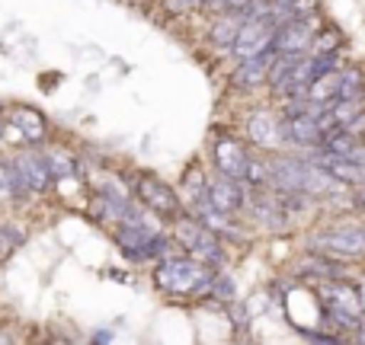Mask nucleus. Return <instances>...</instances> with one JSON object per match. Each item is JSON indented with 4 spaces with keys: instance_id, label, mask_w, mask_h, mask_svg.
Masks as SVG:
<instances>
[{
    "instance_id": "393cba45",
    "label": "nucleus",
    "mask_w": 365,
    "mask_h": 345,
    "mask_svg": "<svg viewBox=\"0 0 365 345\" xmlns=\"http://www.w3.org/2000/svg\"><path fill=\"white\" fill-rule=\"evenodd\" d=\"M0 201H10V160H0Z\"/></svg>"
},
{
    "instance_id": "9b49d317",
    "label": "nucleus",
    "mask_w": 365,
    "mask_h": 345,
    "mask_svg": "<svg viewBox=\"0 0 365 345\" xmlns=\"http://www.w3.org/2000/svg\"><path fill=\"white\" fill-rule=\"evenodd\" d=\"M244 132H247V144L259 154H269V151L282 147V141H279V112H272V109H266V106L247 112Z\"/></svg>"
},
{
    "instance_id": "5701e85b",
    "label": "nucleus",
    "mask_w": 365,
    "mask_h": 345,
    "mask_svg": "<svg viewBox=\"0 0 365 345\" xmlns=\"http://www.w3.org/2000/svg\"><path fill=\"white\" fill-rule=\"evenodd\" d=\"M244 182L250 192H257V189H269V164H266V154H250V160H247V170H244Z\"/></svg>"
},
{
    "instance_id": "c85d7f7f",
    "label": "nucleus",
    "mask_w": 365,
    "mask_h": 345,
    "mask_svg": "<svg viewBox=\"0 0 365 345\" xmlns=\"http://www.w3.org/2000/svg\"><path fill=\"white\" fill-rule=\"evenodd\" d=\"M0 342H16V336H13V333H4V329H0Z\"/></svg>"
},
{
    "instance_id": "f8f14e48",
    "label": "nucleus",
    "mask_w": 365,
    "mask_h": 345,
    "mask_svg": "<svg viewBox=\"0 0 365 345\" xmlns=\"http://www.w3.org/2000/svg\"><path fill=\"white\" fill-rule=\"evenodd\" d=\"M247 195H250V189L240 179H231V176H221V173H208V205L212 208L237 218L247 208Z\"/></svg>"
},
{
    "instance_id": "9d476101",
    "label": "nucleus",
    "mask_w": 365,
    "mask_h": 345,
    "mask_svg": "<svg viewBox=\"0 0 365 345\" xmlns=\"http://www.w3.org/2000/svg\"><path fill=\"white\" fill-rule=\"evenodd\" d=\"M321 26V16H289L272 32V51L276 55H308L314 29Z\"/></svg>"
},
{
    "instance_id": "0eeeda50",
    "label": "nucleus",
    "mask_w": 365,
    "mask_h": 345,
    "mask_svg": "<svg viewBox=\"0 0 365 345\" xmlns=\"http://www.w3.org/2000/svg\"><path fill=\"white\" fill-rule=\"evenodd\" d=\"M276 26H279V16L272 10L266 13V16L244 19V23H240V29H237V36H234V42H231V48H227V55H231L234 61H244V58H253V55L269 51Z\"/></svg>"
},
{
    "instance_id": "1a4fd4ad",
    "label": "nucleus",
    "mask_w": 365,
    "mask_h": 345,
    "mask_svg": "<svg viewBox=\"0 0 365 345\" xmlns=\"http://www.w3.org/2000/svg\"><path fill=\"white\" fill-rule=\"evenodd\" d=\"M247 221L257 227H263L266 233H285L292 227V214L285 211V205L279 201V195L272 189H257L247 195V208H244Z\"/></svg>"
},
{
    "instance_id": "4be33fe9",
    "label": "nucleus",
    "mask_w": 365,
    "mask_h": 345,
    "mask_svg": "<svg viewBox=\"0 0 365 345\" xmlns=\"http://www.w3.org/2000/svg\"><path fill=\"white\" fill-rule=\"evenodd\" d=\"M202 301H212V304H218V307H227L231 301H237V288H234V278L227 275V272H215V278H212V285H208V291H205V297Z\"/></svg>"
},
{
    "instance_id": "a878e982",
    "label": "nucleus",
    "mask_w": 365,
    "mask_h": 345,
    "mask_svg": "<svg viewBox=\"0 0 365 345\" xmlns=\"http://www.w3.org/2000/svg\"><path fill=\"white\" fill-rule=\"evenodd\" d=\"M353 208H359V211H365V186H359V189H353Z\"/></svg>"
},
{
    "instance_id": "7ed1b4c3",
    "label": "nucleus",
    "mask_w": 365,
    "mask_h": 345,
    "mask_svg": "<svg viewBox=\"0 0 365 345\" xmlns=\"http://www.w3.org/2000/svg\"><path fill=\"white\" fill-rule=\"evenodd\" d=\"M308 250L324 253L330 259L353 265L365 259V227L353 221H336V224H324L308 230Z\"/></svg>"
},
{
    "instance_id": "dca6fc26",
    "label": "nucleus",
    "mask_w": 365,
    "mask_h": 345,
    "mask_svg": "<svg viewBox=\"0 0 365 345\" xmlns=\"http://www.w3.org/2000/svg\"><path fill=\"white\" fill-rule=\"evenodd\" d=\"M276 51H263V55H253V58H244L237 61V68L231 70V83L240 90H259L266 87V74H269V61Z\"/></svg>"
},
{
    "instance_id": "bb28decb",
    "label": "nucleus",
    "mask_w": 365,
    "mask_h": 345,
    "mask_svg": "<svg viewBox=\"0 0 365 345\" xmlns=\"http://www.w3.org/2000/svg\"><path fill=\"white\" fill-rule=\"evenodd\" d=\"M115 336H113V329H96L93 333V342H113Z\"/></svg>"
},
{
    "instance_id": "39448f33",
    "label": "nucleus",
    "mask_w": 365,
    "mask_h": 345,
    "mask_svg": "<svg viewBox=\"0 0 365 345\" xmlns=\"http://www.w3.org/2000/svg\"><path fill=\"white\" fill-rule=\"evenodd\" d=\"M128 186H132L135 198H138L151 214H158V218L177 221L180 214L186 211L177 189L167 186V182L160 179V176H154V173H135L132 179H128Z\"/></svg>"
},
{
    "instance_id": "b1692460",
    "label": "nucleus",
    "mask_w": 365,
    "mask_h": 345,
    "mask_svg": "<svg viewBox=\"0 0 365 345\" xmlns=\"http://www.w3.org/2000/svg\"><path fill=\"white\" fill-rule=\"evenodd\" d=\"M23 240H26L23 230H16V227H10V224H0V262H4V259H10L13 250H16Z\"/></svg>"
},
{
    "instance_id": "f3484780",
    "label": "nucleus",
    "mask_w": 365,
    "mask_h": 345,
    "mask_svg": "<svg viewBox=\"0 0 365 345\" xmlns=\"http://www.w3.org/2000/svg\"><path fill=\"white\" fill-rule=\"evenodd\" d=\"M244 19H247L244 13H234V10H218V13H212V19H208V32H205V36H208V45H212V48H218V51H227Z\"/></svg>"
},
{
    "instance_id": "f257e3e1",
    "label": "nucleus",
    "mask_w": 365,
    "mask_h": 345,
    "mask_svg": "<svg viewBox=\"0 0 365 345\" xmlns=\"http://www.w3.org/2000/svg\"><path fill=\"white\" fill-rule=\"evenodd\" d=\"M317 297V314H321V327L343 336H353V329L365 320L362 307V291L356 288L349 278H327V282H314Z\"/></svg>"
},
{
    "instance_id": "6e6552de",
    "label": "nucleus",
    "mask_w": 365,
    "mask_h": 345,
    "mask_svg": "<svg viewBox=\"0 0 365 345\" xmlns=\"http://www.w3.org/2000/svg\"><path fill=\"white\" fill-rule=\"evenodd\" d=\"M250 154H253V147L240 134H231V132L212 134V144H208V157H212L215 173L231 176V179H244Z\"/></svg>"
},
{
    "instance_id": "4468645a",
    "label": "nucleus",
    "mask_w": 365,
    "mask_h": 345,
    "mask_svg": "<svg viewBox=\"0 0 365 345\" xmlns=\"http://www.w3.org/2000/svg\"><path fill=\"white\" fill-rule=\"evenodd\" d=\"M10 164L16 166L19 173H23V179L29 182V189H32L36 195H45L51 186H55V179H51L48 164H45V154H42V151H32V147H26V151L13 154Z\"/></svg>"
},
{
    "instance_id": "aec40b11",
    "label": "nucleus",
    "mask_w": 365,
    "mask_h": 345,
    "mask_svg": "<svg viewBox=\"0 0 365 345\" xmlns=\"http://www.w3.org/2000/svg\"><path fill=\"white\" fill-rule=\"evenodd\" d=\"M343 48H346V36H343L340 26L321 23L314 29V38H311L308 55H343Z\"/></svg>"
},
{
    "instance_id": "a211bd4d",
    "label": "nucleus",
    "mask_w": 365,
    "mask_h": 345,
    "mask_svg": "<svg viewBox=\"0 0 365 345\" xmlns=\"http://www.w3.org/2000/svg\"><path fill=\"white\" fill-rule=\"evenodd\" d=\"M180 198H182V208H186V211H192L195 205H202V201L208 198V173H205V166H202L199 160L189 164L186 173H182Z\"/></svg>"
},
{
    "instance_id": "c756f323",
    "label": "nucleus",
    "mask_w": 365,
    "mask_h": 345,
    "mask_svg": "<svg viewBox=\"0 0 365 345\" xmlns=\"http://www.w3.org/2000/svg\"><path fill=\"white\" fill-rule=\"evenodd\" d=\"M4 128H6V122H4V119H0V138H4Z\"/></svg>"
},
{
    "instance_id": "412c9836",
    "label": "nucleus",
    "mask_w": 365,
    "mask_h": 345,
    "mask_svg": "<svg viewBox=\"0 0 365 345\" xmlns=\"http://www.w3.org/2000/svg\"><path fill=\"white\" fill-rule=\"evenodd\" d=\"M42 154H45V164H48V173H51V179H55V182L77 179V160H74V154L61 151V147H45Z\"/></svg>"
},
{
    "instance_id": "2eb2a0df",
    "label": "nucleus",
    "mask_w": 365,
    "mask_h": 345,
    "mask_svg": "<svg viewBox=\"0 0 365 345\" xmlns=\"http://www.w3.org/2000/svg\"><path fill=\"white\" fill-rule=\"evenodd\" d=\"M308 157L314 160V164H321L324 170H327L336 182H340V186H346V189L365 186V164H359V160L330 157V154H324V151H308Z\"/></svg>"
},
{
    "instance_id": "423d86ee",
    "label": "nucleus",
    "mask_w": 365,
    "mask_h": 345,
    "mask_svg": "<svg viewBox=\"0 0 365 345\" xmlns=\"http://www.w3.org/2000/svg\"><path fill=\"white\" fill-rule=\"evenodd\" d=\"M321 109H308V112H279V141L289 151H314L324 141L321 128Z\"/></svg>"
},
{
    "instance_id": "f03ea898",
    "label": "nucleus",
    "mask_w": 365,
    "mask_h": 345,
    "mask_svg": "<svg viewBox=\"0 0 365 345\" xmlns=\"http://www.w3.org/2000/svg\"><path fill=\"white\" fill-rule=\"evenodd\" d=\"M215 265H205L192 256H164L154 262V285L158 291H164L167 297H177V301H202L215 278Z\"/></svg>"
},
{
    "instance_id": "6ab92c4d",
    "label": "nucleus",
    "mask_w": 365,
    "mask_h": 345,
    "mask_svg": "<svg viewBox=\"0 0 365 345\" xmlns=\"http://www.w3.org/2000/svg\"><path fill=\"white\" fill-rule=\"evenodd\" d=\"M10 122H13V128H19V134H23L26 144H38V141H45V132H48V125H45L42 112H36V109H29V106L13 109Z\"/></svg>"
},
{
    "instance_id": "cd10ccee",
    "label": "nucleus",
    "mask_w": 365,
    "mask_h": 345,
    "mask_svg": "<svg viewBox=\"0 0 365 345\" xmlns=\"http://www.w3.org/2000/svg\"><path fill=\"white\" fill-rule=\"evenodd\" d=\"M353 339H356V342H365V320H362L359 327L353 329Z\"/></svg>"
},
{
    "instance_id": "ddd939ff",
    "label": "nucleus",
    "mask_w": 365,
    "mask_h": 345,
    "mask_svg": "<svg viewBox=\"0 0 365 345\" xmlns=\"http://www.w3.org/2000/svg\"><path fill=\"white\" fill-rule=\"evenodd\" d=\"M349 265L340 262V259H330L324 253L308 250L302 259L295 262V282H327V278H349L346 275Z\"/></svg>"
},
{
    "instance_id": "20e7f679",
    "label": "nucleus",
    "mask_w": 365,
    "mask_h": 345,
    "mask_svg": "<svg viewBox=\"0 0 365 345\" xmlns=\"http://www.w3.org/2000/svg\"><path fill=\"white\" fill-rule=\"evenodd\" d=\"M170 237H173V243H177V250H182L186 256H192V259H199V262L215 265V269H221V265L227 262L225 240H221L215 230H208L195 214L182 211L180 218L173 221Z\"/></svg>"
}]
</instances>
